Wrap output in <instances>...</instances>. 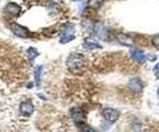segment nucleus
Returning <instances> with one entry per match:
<instances>
[{
  "mask_svg": "<svg viewBox=\"0 0 159 132\" xmlns=\"http://www.w3.org/2000/svg\"><path fill=\"white\" fill-rule=\"evenodd\" d=\"M157 75H158V77H159V73H158V74H157Z\"/></svg>",
  "mask_w": 159,
  "mask_h": 132,
  "instance_id": "nucleus-21",
  "label": "nucleus"
},
{
  "mask_svg": "<svg viewBox=\"0 0 159 132\" xmlns=\"http://www.w3.org/2000/svg\"><path fill=\"white\" fill-rule=\"evenodd\" d=\"M158 95H159V87H158Z\"/></svg>",
  "mask_w": 159,
  "mask_h": 132,
  "instance_id": "nucleus-20",
  "label": "nucleus"
},
{
  "mask_svg": "<svg viewBox=\"0 0 159 132\" xmlns=\"http://www.w3.org/2000/svg\"><path fill=\"white\" fill-rule=\"evenodd\" d=\"M84 48L85 49H99L101 48V45L99 44H97V42H93V41H85L84 42Z\"/></svg>",
  "mask_w": 159,
  "mask_h": 132,
  "instance_id": "nucleus-14",
  "label": "nucleus"
},
{
  "mask_svg": "<svg viewBox=\"0 0 159 132\" xmlns=\"http://www.w3.org/2000/svg\"><path fill=\"white\" fill-rule=\"evenodd\" d=\"M20 12H21V8H20L19 4H16V3H8V4H7V7H6V13L9 15L11 17L19 16Z\"/></svg>",
  "mask_w": 159,
  "mask_h": 132,
  "instance_id": "nucleus-5",
  "label": "nucleus"
},
{
  "mask_svg": "<svg viewBox=\"0 0 159 132\" xmlns=\"http://www.w3.org/2000/svg\"><path fill=\"white\" fill-rule=\"evenodd\" d=\"M101 3H102V0H89V6L93 7V8H97L101 6Z\"/></svg>",
  "mask_w": 159,
  "mask_h": 132,
  "instance_id": "nucleus-15",
  "label": "nucleus"
},
{
  "mask_svg": "<svg viewBox=\"0 0 159 132\" xmlns=\"http://www.w3.org/2000/svg\"><path fill=\"white\" fill-rule=\"evenodd\" d=\"M148 60H150V61H155V60H157V57H155V56H152V54H150V56H148Z\"/></svg>",
  "mask_w": 159,
  "mask_h": 132,
  "instance_id": "nucleus-17",
  "label": "nucleus"
},
{
  "mask_svg": "<svg viewBox=\"0 0 159 132\" xmlns=\"http://www.w3.org/2000/svg\"><path fill=\"white\" fill-rule=\"evenodd\" d=\"M70 118L74 123H85L86 120V114L80 109H73L70 112Z\"/></svg>",
  "mask_w": 159,
  "mask_h": 132,
  "instance_id": "nucleus-3",
  "label": "nucleus"
},
{
  "mask_svg": "<svg viewBox=\"0 0 159 132\" xmlns=\"http://www.w3.org/2000/svg\"><path fill=\"white\" fill-rule=\"evenodd\" d=\"M74 40V35H73V27H66L65 31H64L61 33V38H60V41H61L62 44H65L68 41H72Z\"/></svg>",
  "mask_w": 159,
  "mask_h": 132,
  "instance_id": "nucleus-8",
  "label": "nucleus"
},
{
  "mask_svg": "<svg viewBox=\"0 0 159 132\" xmlns=\"http://www.w3.org/2000/svg\"><path fill=\"white\" fill-rule=\"evenodd\" d=\"M127 87L130 90L135 91V92H141L143 90V83H142V81L139 79V78H131V79L129 81V83H127Z\"/></svg>",
  "mask_w": 159,
  "mask_h": 132,
  "instance_id": "nucleus-6",
  "label": "nucleus"
},
{
  "mask_svg": "<svg viewBox=\"0 0 159 132\" xmlns=\"http://www.w3.org/2000/svg\"><path fill=\"white\" fill-rule=\"evenodd\" d=\"M20 112H21V115L24 116H31L34 111V106L31 103V102H23L21 104H20Z\"/></svg>",
  "mask_w": 159,
  "mask_h": 132,
  "instance_id": "nucleus-7",
  "label": "nucleus"
},
{
  "mask_svg": "<svg viewBox=\"0 0 159 132\" xmlns=\"http://www.w3.org/2000/svg\"><path fill=\"white\" fill-rule=\"evenodd\" d=\"M41 73H43V66H37L34 69V78H36V85L39 86L41 82Z\"/></svg>",
  "mask_w": 159,
  "mask_h": 132,
  "instance_id": "nucleus-13",
  "label": "nucleus"
},
{
  "mask_svg": "<svg viewBox=\"0 0 159 132\" xmlns=\"http://www.w3.org/2000/svg\"><path fill=\"white\" fill-rule=\"evenodd\" d=\"M73 2H80V0H73Z\"/></svg>",
  "mask_w": 159,
  "mask_h": 132,
  "instance_id": "nucleus-19",
  "label": "nucleus"
},
{
  "mask_svg": "<svg viewBox=\"0 0 159 132\" xmlns=\"http://www.w3.org/2000/svg\"><path fill=\"white\" fill-rule=\"evenodd\" d=\"M102 115L105 118V120H107L109 123H114L119 118V111L116 109H105L102 111Z\"/></svg>",
  "mask_w": 159,
  "mask_h": 132,
  "instance_id": "nucleus-2",
  "label": "nucleus"
},
{
  "mask_svg": "<svg viewBox=\"0 0 159 132\" xmlns=\"http://www.w3.org/2000/svg\"><path fill=\"white\" fill-rule=\"evenodd\" d=\"M152 44H154V46H155L157 49H159V35L152 37Z\"/></svg>",
  "mask_w": 159,
  "mask_h": 132,
  "instance_id": "nucleus-16",
  "label": "nucleus"
},
{
  "mask_svg": "<svg viewBox=\"0 0 159 132\" xmlns=\"http://www.w3.org/2000/svg\"><path fill=\"white\" fill-rule=\"evenodd\" d=\"M117 40L119 44H122V45L125 46H133V38L130 36L125 35V33H119V35H117Z\"/></svg>",
  "mask_w": 159,
  "mask_h": 132,
  "instance_id": "nucleus-10",
  "label": "nucleus"
},
{
  "mask_svg": "<svg viewBox=\"0 0 159 132\" xmlns=\"http://www.w3.org/2000/svg\"><path fill=\"white\" fill-rule=\"evenodd\" d=\"M68 67L73 71L76 70H80L82 69L84 66H85V60H84V56L78 54V53H73V54H70L68 57Z\"/></svg>",
  "mask_w": 159,
  "mask_h": 132,
  "instance_id": "nucleus-1",
  "label": "nucleus"
},
{
  "mask_svg": "<svg viewBox=\"0 0 159 132\" xmlns=\"http://www.w3.org/2000/svg\"><path fill=\"white\" fill-rule=\"evenodd\" d=\"M130 54L133 57V60L134 61H137V62H145L146 61V56L143 54V52L142 50H139V49H134V50L130 52Z\"/></svg>",
  "mask_w": 159,
  "mask_h": 132,
  "instance_id": "nucleus-11",
  "label": "nucleus"
},
{
  "mask_svg": "<svg viewBox=\"0 0 159 132\" xmlns=\"http://www.w3.org/2000/svg\"><path fill=\"white\" fill-rule=\"evenodd\" d=\"M11 29H12V32L16 35L17 37H21V38H27L29 36V32L27 31L24 27L21 25H19V24H11Z\"/></svg>",
  "mask_w": 159,
  "mask_h": 132,
  "instance_id": "nucleus-4",
  "label": "nucleus"
},
{
  "mask_svg": "<svg viewBox=\"0 0 159 132\" xmlns=\"http://www.w3.org/2000/svg\"><path fill=\"white\" fill-rule=\"evenodd\" d=\"M37 56H39V50H37V49H34V48H28L27 49V57H28L29 61H33Z\"/></svg>",
  "mask_w": 159,
  "mask_h": 132,
  "instance_id": "nucleus-12",
  "label": "nucleus"
},
{
  "mask_svg": "<svg viewBox=\"0 0 159 132\" xmlns=\"http://www.w3.org/2000/svg\"><path fill=\"white\" fill-rule=\"evenodd\" d=\"M94 33H96V36L98 38H102V40H106L107 38V29L105 25H102V24H97V25L94 27Z\"/></svg>",
  "mask_w": 159,
  "mask_h": 132,
  "instance_id": "nucleus-9",
  "label": "nucleus"
},
{
  "mask_svg": "<svg viewBox=\"0 0 159 132\" xmlns=\"http://www.w3.org/2000/svg\"><path fill=\"white\" fill-rule=\"evenodd\" d=\"M154 71H155V74H158V73H159V63H158L155 67H154Z\"/></svg>",
  "mask_w": 159,
  "mask_h": 132,
  "instance_id": "nucleus-18",
  "label": "nucleus"
}]
</instances>
